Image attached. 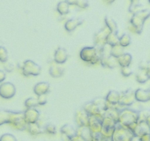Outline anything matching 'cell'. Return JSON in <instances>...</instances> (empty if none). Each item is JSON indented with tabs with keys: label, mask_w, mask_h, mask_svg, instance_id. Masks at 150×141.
<instances>
[{
	"label": "cell",
	"mask_w": 150,
	"mask_h": 141,
	"mask_svg": "<svg viewBox=\"0 0 150 141\" xmlns=\"http://www.w3.org/2000/svg\"><path fill=\"white\" fill-rule=\"evenodd\" d=\"M135 90L132 89H128L121 93V99L119 104L126 108V107L132 106L135 103Z\"/></svg>",
	"instance_id": "cell-9"
},
{
	"label": "cell",
	"mask_w": 150,
	"mask_h": 141,
	"mask_svg": "<svg viewBox=\"0 0 150 141\" xmlns=\"http://www.w3.org/2000/svg\"><path fill=\"white\" fill-rule=\"evenodd\" d=\"M57 11L60 15H67L69 13V5L66 1H61L57 5Z\"/></svg>",
	"instance_id": "cell-29"
},
{
	"label": "cell",
	"mask_w": 150,
	"mask_h": 141,
	"mask_svg": "<svg viewBox=\"0 0 150 141\" xmlns=\"http://www.w3.org/2000/svg\"><path fill=\"white\" fill-rule=\"evenodd\" d=\"M105 26L109 29V30L112 32H118V25L117 23L116 22L113 18H110L109 16L105 17Z\"/></svg>",
	"instance_id": "cell-28"
},
{
	"label": "cell",
	"mask_w": 150,
	"mask_h": 141,
	"mask_svg": "<svg viewBox=\"0 0 150 141\" xmlns=\"http://www.w3.org/2000/svg\"><path fill=\"white\" fill-rule=\"evenodd\" d=\"M121 74L125 77H129L132 74V70L129 66L121 68Z\"/></svg>",
	"instance_id": "cell-38"
},
{
	"label": "cell",
	"mask_w": 150,
	"mask_h": 141,
	"mask_svg": "<svg viewBox=\"0 0 150 141\" xmlns=\"http://www.w3.org/2000/svg\"><path fill=\"white\" fill-rule=\"evenodd\" d=\"M24 106L27 109L29 108H36L38 105V99L35 98L30 97L26 99L24 102Z\"/></svg>",
	"instance_id": "cell-34"
},
{
	"label": "cell",
	"mask_w": 150,
	"mask_h": 141,
	"mask_svg": "<svg viewBox=\"0 0 150 141\" xmlns=\"http://www.w3.org/2000/svg\"><path fill=\"white\" fill-rule=\"evenodd\" d=\"M8 124L18 131L27 129V123L24 119V112H11V119Z\"/></svg>",
	"instance_id": "cell-7"
},
{
	"label": "cell",
	"mask_w": 150,
	"mask_h": 141,
	"mask_svg": "<svg viewBox=\"0 0 150 141\" xmlns=\"http://www.w3.org/2000/svg\"><path fill=\"white\" fill-rule=\"evenodd\" d=\"M121 99V93L116 91V90H110L108 93L105 100L108 102V104L110 106L116 107V105L119 104V101Z\"/></svg>",
	"instance_id": "cell-19"
},
{
	"label": "cell",
	"mask_w": 150,
	"mask_h": 141,
	"mask_svg": "<svg viewBox=\"0 0 150 141\" xmlns=\"http://www.w3.org/2000/svg\"><path fill=\"white\" fill-rule=\"evenodd\" d=\"M11 112L12 111H9V110H0V126L9 123Z\"/></svg>",
	"instance_id": "cell-30"
},
{
	"label": "cell",
	"mask_w": 150,
	"mask_h": 141,
	"mask_svg": "<svg viewBox=\"0 0 150 141\" xmlns=\"http://www.w3.org/2000/svg\"><path fill=\"white\" fill-rule=\"evenodd\" d=\"M80 57L83 61L90 65H96L100 63L101 52L96 47H83L80 51Z\"/></svg>",
	"instance_id": "cell-3"
},
{
	"label": "cell",
	"mask_w": 150,
	"mask_h": 141,
	"mask_svg": "<svg viewBox=\"0 0 150 141\" xmlns=\"http://www.w3.org/2000/svg\"><path fill=\"white\" fill-rule=\"evenodd\" d=\"M8 60V52L4 47H0V62L6 63Z\"/></svg>",
	"instance_id": "cell-36"
},
{
	"label": "cell",
	"mask_w": 150,
	"mask_h": 141,
	"mask_svg": "<svg viewBox=\"0 0 150 141\" xmlns=\"http://www.w3.org/2000/svg\"><path fill=\"white\" fill-rule=\"evenodd\" d=\"M77 134L81 136L86 141H92L93 138V132L91 131L88 126H82V127H77Z\"/></svg>",
	"instance_id": "cell-22"
},
{
	"label": "cell",
	"mask_w": 150,
	"mask_h": 141,
	"mask_svg": "<svg viewBox=\"0 0 150 141\" xmlns=\"http://www.w3.org/2000/svg\"><path fill=\"white\" fill-rule=\"evenodd\" d=\"M69 59V54L66 49L59 47L54 53V62L57 64L62 65L66 63Z\"/></svg>",
	"instance_id": "cell-15"
},
{
	"label": "cell",
	"mask_w": 150,
	"mask_h": 141,
	"mask_svg": "<svg viewBox=\"0 0 150 141\" xmlns=\"http://www.w3.org/2000/svg\"><path fill=\"white\" fill-rule=\"evenodd\" d=\"M102 118L94 117V116H90V118H89L88 126L91 129V131L93 132V135L96 133H100L101 132V130H102Z\"/></svg>",
	"instance_id": "cell-16"
},
{
	"label": "cell",
	"mask_w": 150,
	"mask_h": 141,
	"mask_svg": "<svg viewBox=\"0 0 150 141\" xmlns=\"http://www.w3.org/2000/svg\"><path fill=\"white\" fill-rule=\"evenodd\" d=\"M92 141H110V139H107L104 137L101 133H96L93 135V138Z\"/></svg>",
	"instance_id": "cell-40"
},
{
	"label": "cell",
	"mask_w": 150,
	"mask_h": 141,
	"mask_svg": "<svg viewBox=\"0 0 150 141\" xmlns=\"http://www.w3.org/2000/svg\"><path fill=\"white\" fill-rule=\"evenodd\" d=\"M148 1H149V3H150V0H148Z\"/></svg>",
	"instance_id": "cell-48"
},
{
	"label": "cell",
	"mask_w": 150,
	"mask_h": 141,
	"mask_svg": "<svg viewBox=\"0 0 150 141\" xmlns=\"http://www.w3.org/2000/svg\"><path fill=\"white\" fill-rule=\"evenodd\" d=\"M27 130L30 135H33V136H37V135H39L43 133L42 129L38 123L27 124Z\"/></svg>",
	"instance_id": "cell-26"
},
{
	"label": "cell",
	"mask_w": 150,
	"mask_h": 141,
	"mask_svg": "<svg viewBox=\"0 0 150 141\" xmlns=\"http://www.w3.org/2000/svg\"><path fill=\"white\" fill-rule=\"evenodd\" d=\"M135 101L138 102H148L150 101V93L149 90L138 88L135 90Z\"/></svg>",
	"instance_id": "cell-20"
},
{
	"label": "cell",
	"mask_w": 150,
	"mask_h": 141,
	"mask_svg": "<svg viewBox=\"0 0 150 141\" xmlns=\"http://www.w3.org/2000/svg\"><path fill=\"white\" fill-rule=\"evenodd\" d=\"M5 68L6 69L7 71H8V72H11V71H12L13 70V67L12 65L8 64V65H5Z\"/></svg>",
	"instance_id": "cell-45"
},
{
	"label": "cell",
	"mask_w": 150,
	"mask_h": 141,
	"mask_svg": "<svg viewBox=\"0 0 150 141\" xmlns=\"http://www.w3.org/2000/svg\"><path fill=\"white\" fill-rule=\"evenodd\" d=\"M24 116L27 124L38 123L40 119V112L36 108L26 109Z\"/></svg>",
	"instance_id": "cell-14"
},
{
	"label": "cell",
	"mask_w": 150,
	"mask_h": 141,
	"mask_svg": "<svg viewBox=\"0 0 150 141\" xmlns=\"http://www.w3.org/2000/svg\"><path fill=\"white\" fill-rule=\"evenodd\" d=\"M0 141H17V139L12 134L6 133L0 137Z\"/></svg>",
	"instance_id": "cell-37"
},
{
	"label": "cell",
	"mask_w": 150,
	"mask_h": 141,
	"mask_svg": "<svg viewBox=\"0 0 150 141\" xmlns=\"http://www.w3.org/2000/svg\"><path fill=\"white\" fill-rule=\"evenodd\" d=\"M83 109L89 115V116H94V117L102 118L105 116V112L99 108L97 105L95 104L93 101L87 102L84 104Z\"/></svg>",
	"instance_id": "cell-10"
},
{
	"label": "cell",
	"mask_w": 150,
	"mask_h": 141,
	"mask_svg": "<svg viewBox=\"0 0 150 141\" xmlns=\"http://www.w3.org/2000/svg\"><path fill=\"white\" fill-rule=\"evenodd\" d=\"M16 93L15 85L11 82H4L0 85V96L5 99L13 97Z\"/></svg>",
	"instance_id": "cell-11"
},
{
	"label": "cell",
	"mask_w": 150,
	"mask_h": 141,
	"mask_svg": "<svg viewBox=\"0 0 150 141\" xmlns=\"http://www.w3.org/2000/svg\"><path fill=\"white\" fill-rule=\"evenodd\" d=\"M6 79V74L4 70H0V83L3 82Z\"/></svg>",
	"instance_id": "cell-44"
},
{
	"label": "cell",
	"mask_w": 150,
	"mask_h": 141,
	"mask_svg": "<svg viewBox=\"0 0 150 141\" xmlns=\"http://www.w3.org/2000/svg\"><path fill=\"white\" fill-rule=\"evenodd\" d=\"M124 49L122 47H121L119 44L118 45L114 46V47H110V55H112V57L118 58V57H120L121 55L124 54Z\"/></svg>",
	"instance_id": "cell-31"
},
{
	"label": "cell",
	"mask_w": 150,
	"mask_h": 141,
	"mask_svg": "<svg viewBox=\"0 0 150 141\" xmlns=\"http://www.w3.org/2000/svg\"><path fill=\"white\" fill-rule=\"evenodd\" d=\"M140 120H141V114L139 112L126 107L122 109L119 112L118 124L132 131Z\"/></svg>",
	"instance_id": "cell-1"
},
{
	"label": "cell",
	"mask_w": 150,
	"mask_h": 141,
	"mask_svg": "<svg viewBox=\"0 0 150 141\" xmlns=\"http://www.w3.org/2000/svg\"><path fill=\"white\" fill-rule=\"evenodd\" d=\"M139 68L145 69L147 75L150 80V63H146L144 65H140Z\"/></svg>",
	"instance_id": "cell-42"
},
{
	"label": "cell",
	"mask_w": 150,
	"mask_h": 141,
	"mask_svg": "<svg viewBox=\"0 0 150 141\" xmlns=\"http://www.w3.org/2000/svg\"><path fill=\"white\" fill-rule=\"evenodd\" d=\"M106 43L107 45L110 47L119 44V36L118 32H110L107 37Z\"/></svg>",
	"instance_id": "cell-25"
},
{
	"label": "cell",
	"mask_w": 150,
	"mask_h": 141,
	"mask_svg": "<svg viewBox=\"0 0 150 141\" xmlns=\"http://www.w3.org/2000/svg\"><path fill=\"white\" fill-rule=\"evenodd\" d=\"M149 93H150V89H149Z\"/></svg>",
	"instance_id": "cell-49"
},
{
	"label": "cell",
	"mask_w": 150,
	"mask_h": 141,
	"mask_svg": "<svg viewBox=\"0 0 150 141\" xmlns=\"http://www.w3.org/2000/svg\"><path fill=\"white\" fill-rule=\"evenodd\" d=\"M84 21V19L82 18H73L69 19L65 23V30L69 32L74 31L79 26L82 25Z\"/></svg>",
	"instance_id": "cell-18"
},
{
	"label": "cell",
	"mask_w": 150,
	"mask_h": 141,
	"mask_svg": "<svg viewBox=\"0 0 150 141\" xmlns=\"http://www.w3.org/2000/svg\"><path fill=\"white\" fill-rule=\"evenodd\" d=\"M44 132L47 133L49 135H55L57 133V128H56L55 125L53 124L52 123H47L45 125L44 129Z\"/></svg>",
	"instance_id": "cell-35"
},
{
	"label": "cell",
	"mask_w": 150,
	"mask_h": 141,
	"mask_svg": "<svg viewBox=\"0 0 150 141\" xmlns=\"http://www.w3.org/2000/svg\"><path fill=\"white\" fill-rule=\"evenodd\" d=\"M135 138L132 131L117 124L111 137L110 141H134Z\"/></svg>",
	"instance_id": "cell-4"
},
{
	"label": "cell",
	"mask_w": 150,
	"mask_h": 141,
	"mask_svg": "<svg viewBox=\"0 0 150 141\" xmlns=\"http://www.w3.org/2000/svg\"><path fill=\"white\" fill-rule=\"evenodd\" d=\"M68 141H86V140L83 139L81 136H80L79 135H76L75 136H74L73 137H71V139L68 140Z\"/></svg>",
	"instance_id": "cell-43"
},
{
	"label": "cell",
	"mask_w": 150,
	"mask_h": 141,
	"mask_svg": "<svg viewBox=\"0 0 150 141\" xmlns=\"http://www.w3.org/2000/svg\"><path fill=\"white\" fill-rule=\"evenodd\" d=\"M118 64L121 68L127 67L130 66L132 61V56L129 53H124L122 55L117 58Z\"/></svg>",
	"instance_id": "cell-24"
},
{
	"label": "cell",
	"mask_w": 150,
	"mask_h": 141,
	"mask_svg": "<svg viewBox=\"0 0 150 141\" xmlns=\"http://www.w3.org/2000/svg\"><path fill=\"white\" fill-rule=\"evenodd\" d=\"M135 138H139L145 134L150 133V129L144 119H141L132 130Z\"/></svg>",
	"instance_id": "cell-13"
},
{
	"label": "cell",
	"mask_w": 150,
	"mask_h": 141,
	"mask_svg": "<svg viewBox=\"0 0 150 141\" xmlns=\"http://www.w3.org/2000/svg\"><path fill=\"white\" fill-rule=\"evenodd\" d=\"M115 0H107V2H108V3H109V4H111V3H112V2H114Z\"/></svg>",
	"instance_id": "cell-47"
},
{
	"label": "cell",
	"mask_w": 150,
	"mask_h": 141,
	"mask_svg": "<svg viewBox=\"0 0 150 141\" xmlns=\"http://www.w3.org/2000/svg\"><path fill=\"white\" fill-rule=\"evenodd\" d=\"M89 118V115L83 110V107L77 110L74 114V121L75 123H77V127L87 126L88 124Z\"/></svg>",
	"instance_id": "cell-12"
},
{
	"label": "cell",
	"mask_w": 150,
	"mask_h": 141,
	"mask_svg": "<svg viewBox=\"0 0 150 141\" xmlns=\"http://www.w3.org/2000/svg\"><path fill=\"white\" fill-rule=\"evenodd\" d=\"M33 91L37 96L47 95L50 91V84L47 82L37 83L33 87Z\"/></svg>",
	"instance_id": "cell-17"
},
{
	"label": "cell",
	"mask_w": 150,
	"mask_h": 141,
	"mask_svg": "<svg viewBox=\"0 0 150 141\" xmlns=\"http://www.w3.org/2000/svg\"><path fill=\"white\" fill-rule=\"evenodd\" d=\"M21 73L25 77H37L41 72V67L31 60H27L22 63L21 67Z\"/></svg>",
	"instance_id": "cell-6"
},
{
	"label": "cell",
	"mask_w": 150,
	"mask_h": 141,
	"mask_svg": "<svg viewBox=\"0 0 150 141\" xmlns=\"http://www.w3.org/2000/svg\"><path fill=\"white\" fill-rule=\"evenodd\" d=\"M144 120H145L146 123V124L148 125V126L149 127V129H150V115H148V116H146V118Z\"/></svg>",
	"instance_id": "cell-46"
},
{
	"label": "cell",
	"mask_w": 150,
	"mask_h": 141,
	"mask_svg": "<svg viewBox=\"0 0 150 141\" xmlns=\"http://www.w3.org/2000/svg\"><path fill=\"white\" fill-rule=\"evenodd\" d=\"M150 17V10L141 9L133 13L129 20V28L135 34L140 35L143 32L144 22Z\"/></svg>",
	"instance_id": "cell-2"
},
{
	"label": "cell",
	"mask_w": 150,
	"mask_h": 141,
	"mask_svg": "<svg viewBox=\"0 0 150 141\" xmlns=\"http://www.w3.org/2000/svg\"><path fill=\"white\" fill-rule=\"evenodd\" d=\"M141 5L140 4V0H130V5L129 7V12L131 13H135L137 11H140L141 8Z\"/></svg>",
	"instance_id": "cell-33"
},
{
	"label": "cell",
	"mask_w": 150,
	"mask_h": 141,
	"mask_svg": "<svg viewBox=\"0 0 150 141\" xmlns=\"http://www.w3.org/2000/svg\"><path fill=\"white\" fill-rule=\"evenodd\" d=\"M38 105L39 106H44L47 103V99L46 95L44 96H38Z\"/></svg>",
	"instance_id": "cell-41"
},
{
	"label": "cell",
	"mask_w": 150,
	"mask_h": 141,
	"mask_svg": "<svg viewBox=\"0 0 150 141\" xmlns=\"http://www.w3.org/2000/svg\"><path fill=\"white\" fill-rule=\"evenodd\" d=\"M102 128L100 133L104 137L110 139L113 132L118 124V122L108 116H104L102 120Z\"/></svg>",
	"instance_id": "cell-5"
},
{
	"label": "cell",
	"mask_w": 150,
	"mask_h": 141,
	"mask_svg": "<svg viewBox=\"0 0 150 141\" xmlns=\"http://www.w3.org/2000/svg\"><path fill=\"white\" fill-rule=\"evenodd\" d=\"M60 132L62 135L66 137L68 140H69L77 135V129H75L72 125L66 123L60 128Z\"/></svg>",
	"instance_id": "cell-23"
},
{
	"label": "cell",
	"mask_w": 150,
	"mask_h": 141,
	"mask_svg": "<svg viewBox=\"0 0 150 141\" xmlns=\"http://www.w3.org/2000/svg\"><path fill=\"white\" fill-rule=\"evenodd\" d=\"M110 32V31L106 26L98 32H96L93 37L94 47L99 50L102 49L104 47H106L107 37Z\"/></svg>",
	"instance_id": "cell-8"
},
{
	"label": "cell",
	"mask_w": 150,
	"mask_h": 141,
	"mask_svg": "<svg viewBox=\"0 0 150 141\" xmlns=\"http://www.w3.org/2000/svg\"><path fill=\"white\" fill-rule=\"evenodd\" d=\"M75 5H77L82 9H86V8H88L89 2L88 0H76Z\"/></svg>",
	"instance_id": "cell-39"
},
{
	"label": "cell",
	"mask_w": 150,
	"mask_h": 141,
	"mask_svg": "<svg viewBox=\"0 0 150 141\" xmlns=\"http://www.w3.org/2000/svg\"><path fill=\"white\" fill-rule=\"evenodd\" d=\"M49 73L53 78H60L64 74V68L60 65L54 63L50 66Z\"/></svg>",
	"instance_id": "cell-21"
},
{
	"label": "cell",
	"mask_w": 150,
	"mask_h": 141,
	"mask_svg": "<svg viewBox=\"0 0 150 141\" xmlns=\"http://www.w3.org/2000/svg\"><path fill=\"white\" fill-rule=\"evenodd\" d=\"M135 79H136V81L140 84H144L149 80L145 69L141 68H139V70L135 74Z\"/></svg>",
	"instance_id": "cell-27"
},
{
	"label": "cell",
	"mask_w": 150,
	"mask_h": 141,
	"mask_svg": "<svg viewBox=\"0 0 150 141\" xmlns=\"http://www.w3.org/2000/svg\"><path fill=\"white\" fill-rule=\"evenodd\" d=\"M131 37L129 35L125 33L122 35V36L119 37V45L121 47H122L123 48L125 47H127L128 46L130 45L131 44Z\"/></svg>",
	"instance_id": "cell-32"
}]
</instances>
